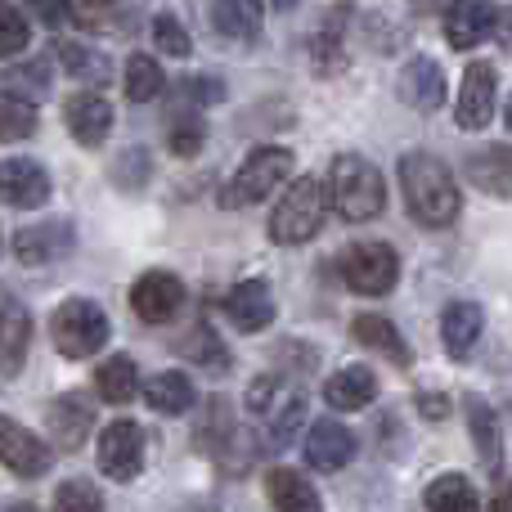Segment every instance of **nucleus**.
I'll list each match as a JSON object with an SVG mask.
<instances>
[{
  "instance_id": "5",
  "label": "nucleus",
  "mask_w": 512,
  "mask_h": 512,
  "mask_svg": "<svg viewBox=\"0 0 512 512\" xmlns=\"http://www.w3.org/2000/svg\"><path fill=\"white\" fill-rule=\"evenodd\" d=\"M288 171H292V153L279 149V144H261V149H252L248 158H243V167L234 171V180L221 189V203L225 207L261 203V198H270L274 189L288 180Z\"/></svg>"
},
{
  "instance_id": "45",
  "label": "nucleus",
  "mask_w": 512,
  "mask_h": 512,
  "mask_svg": "<svg viewBox=\"0 0 512 512\" xmlns=\"http://www.w3.org/2000/svg\"><path fill=\"white\" fill-rule=\"evenodd\" d=\"M423 409H427V414H445V400H432V396H427Z\"/></svg>"
},
{
  "instance_id": "33",
  "label": "nucleus",
  "mask_w": 512,
  "mask_h": 512,
  "mask_svg": "<svg viewBox=\"0 0 512 512\" xmlns=\"http://www.w3.org/2000/svg\"><path fill=\"white\" fill-rule=\"evenodd\" d=\"M203 140H207V126L194 108H185V113H176L167 122V149L176 153V158H194V153L203 149Z\"/></svg>"
},
{
  "instance_id": "8",
  "label": "nucleus",
  "mask_w": 512,
  "mask_h": 512,
  "mask_svg": "<svg viewBox=\"0 0 512 512\" xmlns=\"http://www.w3.org/2000/svg\"><path fill=\"white\" fill-rule=\"evenodd\" d=\"M185 279L171 270H149L135 279L131 288V310L144 319V324H171V319L185 310Z\"/></svg>"
},
{
  "instance_id": "42",
  "label": "nucleus",
  "mask_w": 512,
  "mask_h": 512,
  "mask_svg": "<svg viewBox=\"0 0 512 512\" xmlns=\"http://www.w3.org/2000/svg\"><path fill=\"white\" fill-rule=\"evenodd\" d=\"M180 90H185L189 108H207V104H221L225 99V86L216 77H185L180 81Z\"/></svg>"
},
{
  "instance_id": "2",
  "label": "nucleus",
  "mask_w": 512,
  "mask_h": 512,
  "mask_svg": "<svg viewBox=\"0 0 512 512\" xmlns=\"http://www.w3.org/2000/svg\"><path fill=\"white\" fill-rule=\"evenodd\" d=\"M328 194H333V207L342 221L360 225L382 216L387 207V185H382V171L373 167L360 153H342L333 158V171H328Z\"/></svg>"
},
{
  "instance_id": "3",
  "label": "nucleus",
  "mask_w": 512,
  "mask_h": 512,
  "mask_svg": "<svg viewBox=\"0 0 512 512\" xmlns=\"http://www.w3.org/2000/svg\"><path fill=\"white\" fill-rule=\"evenodd\" d=\"M328 216V194L319 180L301 176L297 185L283 194V203L274 207L270 216V239L279 243V248H297V243H310L319 234V225H324Z\"/></svg>"
},
{
  "instance_id": "29",
  "label": "nucleus",
  "mask_w": 512,
  "mask_h": 512,
  "mask_svg": "<svg viewBox=\"0 0 512 512\" xmlns=\"http://www.w3.org/2000/svg\"><path fill=\"white\" fill-rule=\"evenodd\" d=\"M95 391L108 400V405H131L135 391H140V373H135L131 355H113L95 369Z\"/></svg>"
},
{
  "instance_id": "47",
  "label": "nucleus",
  "mask_w": 512,
  "mask_h": 512,
  "mask_svg": "<svg viewBox=\"0 0 512 512\" xmlns=\"http://www.w3.org/2000/svg\"><path fill=\"white\" fill-rule=\"evenodd\" d=\"M270 5H274V9H279V14H288V9H292V5H297V0H270Z\"/></svg>"
},
{
  "instance_id": "25",
  "label": "nucleus",
  "mask_w": 512,
  "mask_h": 512,
  "mask_svg": "<svg viewBox=\"0 0 512 512\" xmlns=\"http://www.w3.org/2000/svg\"><path fill=\"white\" fill-rule=\"evenodd\" d=\"M54 59L63 63V72H68L77 86H108V77H113V63H108L95 45L63 41L59 50H54Z\"/></svg>"
},
{
  "instance_id": "11",
  "label": "nucleus",
  "mask_w": 512,
  "mask_h": 512,
  "mask_svg": "<svg viewBox=\"0 0 512 512\" xmlns=\"http://www.w3.org/2000/svg\"><path fill=\"white\" fill-rule=\"evenodd\" d=\"M499 23V5L495 0H450L445 9V36L454 50H477Z\"/></svg>"
},
{
  "instance_id": "18",
  "label": "nucleus",
  "mask_w": 512,
  "mask_h": 512,
  "mask_svg": "<svg viewBox=\"0 0 512 512\" xmlns=\"http://www.w3.org/2000/svg\"><path fill=\"white\" fill-rule=\"evenodd\" d=\"M468 427H472V445H477L481 463L490 477H504V418L495 414L490 400H468Z\"/></svg>"
},
{
  "instance_id": "48",
  "label": "nucleus",
  "mask_w": 512,
  "mask_h": 512,
  "mask_svg": "<svg viewBox=\"0 0 512 512\" xmlns=\"http://www.w3.org/2000/svg\"><path fill=\"white\" fill-rule=\"evenodd\" d=\"M495 512H508V495H499V504H495Z\"/></svg>"
},
{
  "instance_id": "27",
  "label": "nucleus",
  "mask_w": 512,
  "mask_h": 512,
  "mask_svg": "<svg viewBox=\"0 0 512 512\" xmlns=\"http://www.w3.org/2000/svg\"><path fill=\"white\" fill-rule=\"evenodd\" d=\"M423 504H427V512H481L477 486H472L463 472H445V477H436L432 486L423 490Z\"/></svg>"
},
{
  "instance_id": "32",
  "label": "nucleus",
  "mask_w": 512,
  "mask_h": 512,
  "mask_svg": "<svg viewBox=\"0 0 512 512\" xmlns=\"http://www.w3.org/2000/svg\"><path fill=\"white\" fill-rule=\"evenodd\" d=\"M0 86L9 90L14 99H41L50 90V59H27V63H14V68L0 72Z\"/></svg>"
},
{
  "instance_id": "17",
  "label": "nucleus",
  "mask_w": 512,
  "mask_h": 512,
  "mask_svg": "<svg viewBox=\"0 0 512 512\" xmlns=\"http://www.w3.org/2000/svg\"><path fill=\"white\" fill-rule=\"evenodd\" d=\"M355 454V436L346 432L337 418H319L310 427V441H306V463L315 472H342Z\"/></svg>"
},
{
  "instance_id": "40",
  "label": "nucleus",
  "mask_w": 512,
  "mask_h": 512,
  "mask_svg": "<svg viewBox=\"0 0 512 512\" xmlns=\"http://www.w3.org/2000/svg\"><path fill=\"white\" fill-rule=\"evenodd\" d=\"M306 423V396H301V391H292L288 400H283L279 409H274V418H270V436L279 445H288L292 441V432H297V427Z\"/></svg>"
},
{
  "instance_id": "24",
  "label": "nucleus",
  "mask_w": 512,
  "mask_h": 512,
  "mask_svg": "<svg viewBox=\"0 0 512 512\" xmlns=\"http://www.w3.org/2000/svg\"><path fill=\"white\" fill-rule=\"evenodd\" d=\"M351 333H355V342L360 346H373L378 355H387L396 369H409L414 364V351L405 346V337L396 333V324L391 319H382V315H360L351 324Z\"/></svg>"
},
{
  "instance_id": "30",
  "label": "nucleus",
  "mask_w": 512,
  "mask_h": 512,
  "mask_svg": "<svg viewBox=\"0 0 512 512\" xmlns=\"http://www.w3.org/2000/svg\"><path fill=\"white\" fill-rule=\"evenodd\" d=\"M144 400H149V409H158V414H185V409L194 405V382H189L185 373L167 369L144 382Z\"/></svg>"
},
{
  "instance_id": "23",
  "label": "nucleus",
  "mask_w": 512,
  "mask_h": 512,
  "mask_svg": "<svg viewBox=\"0 0 512 512\" xmlns=\"http://www.w3.org/2000/svg\"><path fill=\"white\" fill-rule=\"evenodd\" d=\"M481 328H486V315H481L477 301H454V306H445V315H441V337H445V346H450L454 360H463V355L477 346Z\"/></svg>"
},
{
  "instance_id": "37",
  "label": "nucleus",
  "mask_w": 512,
  "mask_h": 512,
  "mask_svg": "<svg viewBox=\"0 0 512 512\" xmlns=\"http://www.w3.org/2000/svg\"><path fill=\"white\" fill-rule=\"evenodd\" d=\"M153 45H158V54H167V59H189V50H194V41H189V32L180 27L176 14L153 18Z\"/></svg>"
},
{
  "instance_id": "15",
  "label": "nucleus",
  "mask_w": 512,
  "mask_h": 512,
  "mask_svg": "<svg viewBox=\"0 0 512 512\" xmlns=\"http://www.w3.org/2000/svg\"><path fill=\"white\" fill-rule=\"evenodd\" d=\"M63 122H68L72 140H77L81 149H99V144L108 140V131H113V104H108L104 95H68Z\"/></svg>"
},
{
  "instance_id": "38",
  "label": "nucleus",
  "mask_w": 512,
  "mask_h": 512,
  "mask_svg": "<svg viewBox=\"0 0 512 512\" xmlns=\"http://www.w3.org/2000/svg\"><path fill=\"white\" fill-rule=\"evenodd\" d=\"M292 391H297V387H288V382H279V378H256L252 387H248V409H252L256 418H265V423H270L274 409H279L283 400L292 396Z\"/></svg>"
},
{
  "instance_id": "26",
  "label": "nucleus",
  "mask_w": 512,
  "mask_h": 512,
  "mask_svg": "<svg viewBox=\"0 0 512 512\" xmlns=\"http://www.w3.org/2000/svg\"><path fill=\"white\" fill-rule=\"evenodd\" d=\"M468 176H472V185L486 189V194L508 198L512 194V153H508V144H490V149H481L477 158L468 162Z\"/></svg>"
},
{
  "instance_id": "34",
  "label": "nucleus",
  "mask_w": 512,
  "mask_h": 512,
  "mask_svg": "<svg viewBox=\"0 0 512 512\" xmlns=\"http://www.w3.org/2000/svg\"><path fill=\"white\" fill-rule=\"evenodd\" d=\"M54 512H104V495H99L95 481L72 477L54 490Z\"/></svg>"
},
{
  "instance_id": "28",
  "label": "nucleus",
  "mask_w": 512,
  "mask_h": 512,
  "mask_svg": "<svg viewBox=\"0 0 512 512\" xmlns=\"http://www.w3.org/2000/svg\"><path fill=\"white\" fill-rule=\"evenodd\" d=\"M212 23L221 36L256 41L261 36V0H212Z\"/></svg>"
},
{
  "instance_id": "13",
  "label": "nucleus",
  "mask_w": 512,
  "mask_h": 512,
  "mask_svg": "<svg viewBox=\"0 0 512 512\" xmlns=\"http://www.w3.org/2000/svg\"><path fill=\"white\" fill-rule=\"evenodd\" d=\"M454 113H459L463 131H486L490 126V117H495V68L490 63H468Z\"/></svg>"
},
{
  "instance_id": "9",
  "label": "nucleus",
  "mask_w": 512,
  "mask_h": 512,
  "mask_svg": "<svg viewBox=\"0 0 512 512\" xmlns=\"http://www.w3.org/2000/svg\"><path fill=\"white\" fill-rule=\"evenodd\" d=\"M0 463H5L14 477L32 481V477H45V472H50L54 454H50V445L36 441L27 427H18L14 418L0 414Z\"/></svg>"
},
{
  "instance_id": "7",
  "label": "nucleus",
  "mask_w": 512,
  "mask_h": 512,
  "mask_svg": "<svg viewBox=\"0 0 512 512\" xmlns=\"http://www.w3.org/2000/svg\"><path fill=\"white\" fill-rule=\"evenodd\" d=\"M144 468V427L131 418H113L99 432V472L108 481H135Z\"/></svg>"
},
{
  "instance_id": "36",
  "label": "nucleus",
  "mask_w": 512,
  "mask_h": 512,
  "mask_svg": "<svg viewBox=\"0 0 512 512\" xmlns=\"http://www.w3.org/2000/svg\"><path fill=\"white\" fill-rule=\"evenodd\" d=\"M180 355H189V360H198V364H207V369H225L230 364V355H225V346L216 342V333L207 324H198L194 333L180 342Z\"/></svg>"
},
{
  "instance_id": "46",
  "label": "nucleus",
  "mask_w": 512,
  "mask_h": 512,
  "mask_svg": "<svg viewBox=\"0 0 512 512\" xmlns=\"http://www.w3.org/2000/svg\"><path fill=\"white\" fill-rule=\"evenodd\" d=\"M86 9H108V5H117V0H81Z\"/></svg>"
},
{
  "instance_id": "6",
  "label": "nucleus",
  "mask_w": 512,
  "mask_h": 512,
  "mask_svg": "<svg viewBox=\"0 0 512 512\" xmlns=\"http://www.w3.org/2000/svg\"><path fill=\"white\" fill-rule=\"evenodd\" d=\"M337 274L360 297H387L400 279V256L387 243H351L337 256Z\"/></svg>"
},
{
  "instance_id": "49",
  "label": "nucleus",
  "mask_w": 512,
  "mask_h": 512,
  "mask_svg": "<svg viewBox=\"0 0 512 512\" xmlns=\"http://www.w3.org/2000/svg\"><path fill=\"white\" fill-rule=\"evenodd\" d=\"M0 248H5V234H0Z\"/></svg>"
},
{
  "instance_id": "19",
  "label": "nucleus",
  "mask_w": 512,
  "mask_h": 512,
  "mask_svg": "<svg viewBox=\"0 0 512 512\" xmlns=\"http://www.w3.org/2000/svg\"><path fill=\"white\" fill-rule=\"evenodd\" d=\"M27 342H32V315H27V306L14 297H0V373L23 369Z\"/></svg>"
},
{
  "instance_id": "21",
  "label": "nucleus",
  "mask_w": 512,
  "mask_h": 512,
  "mask_svg": "<svg viewBox=\"0 0 512 512\" xmlns=\"http://www.w3.org/2000/svg\"><path fill=\"white\" fill-rule=\"evenodd\" d=\"M373 396H378V378H373L364 364H346V369H337L333 378L324 382V400H328V409H337V414L364 409Z\"/></svg>"
},
{
  "instance_id": "4",
  "label": "nucleus",
  "mask_w": 512,
  "mask_h": 512,
  "mask_svg": "<svg viewBox=\"0 0 512 512\" xmlns=\"http://www.w3.org/2000/svg\"><path fill=\"white\" fill-rule=\"evenodd\" d=\"M50 337H54V346H59L68 360H86V355H95L99 346H108L104 306L90 301V297L63 301V306L54 310V319H50Z\"/></svg>"
},
{
  "instance_id": "39",
  "label": "nucleus",
  "mask_w": 512,
  "mask_h": 512,
  "mask_svg": "<svg viewBox=\"0 0 512 512\" xmlns=\"http://www.w3.org/2000/svg\"><path fill=\"white\" fill-rule=\"evenodd\" d=\"M27 41H32V27H27V18L18 14V9L0 5V59H18V54L27 50Z\"/></svg>"
},
{
  "instance_id": "10",
  "label": "nucleus",
  "mask_w": 512,
  "mask_h": 512,
  "mask_svg": "<svg viewBox=\"0 0 512 512\" xmlns=\"http://www.w3.org/2000/svg\"><path fill=\"white\" fill-rule=\"evenodd\" d=\"M0 203L45 207L50 203V171L32 158H5L0 162Z\"/></svg>"
},
{
  "instance_id": "31",
  "label": "nucleus",
  "mask_w": 512,
  "mask_h": 512,
  "mask_svg": "<svg viewBox=\"0 0 512 512\" xmlns=\"http://www.w3.org/2000/svg\"><path fill=\"white\" fill-rule=\"evenodd\" d=\"M167 90V72L153 54H131L126 59V99L131 104H153Z\"/></svg>"
},
{
  "instance_id": "14",
  "label": "nucleus",
  "mask_w": 512,
  "mask_h": 512,
  "mask_svg": "<svg viewBox=\"0 0 512 512\" xmlns=\"http://www.w3.org/2000/svg\"><path fill=\"white\" fill-rule=\"evenodd\" d=\"M72 221H41V225H27V230L14 234V256L23 265H50L59 256L72 252Z\"/></svg>"
},
{
  "instance_id": "22",
  "label": "nucleus",
  "mask_w": 512,
  "mask_h": 512,
  "mask_svg": "<svg viewBox=\"0 0 512 512\" xmlns=\"http://www.w3.org/2000/svg\"><path fill=\"white\" fill-rule=\"evenodd\" d=\"M265 490H270L274 512H319V490L297 468H270L265 472Z\"/></svg>"
},
{
  "instance_id": "16",
  "label": "nucleus",
  "mask_w": 512,
  "mask_h": 512,
  "mask_svg": "<svg viewBox=\"0 0 512 512\" xmlns=\"http://www.w3.org/2000/svg\"><path fill=\"white\" fill-rule=\"evenodd\" d=\"M45 427H50V436H54L59 450H81V441H86L90 427H95V409H90V400H81L77 391H68V396L50 400V409H45Z\"/></svg>"
},
{
  "instance_id": "44",
  "label": "nucleus",
  "mask_w": 512,
  "mask_h": 512,
  "mask_svg": "<svg viewBox=\"0 0 512 512\" xmlns=\"http://www.w3.org/2000/svg\"><path fill=\"white\" fill-rule=\"evenodd\" d=\"M0 512H36L32 504H18V499H14V504H9V499H0Z\"/></svg>"
},
{
  "instance_id": "12",
  "label": "nucleus",
  "mask_w": 512,
  "mask_h": 512,
  "mask_svg": "<svg viewBox=\"0 0 512 512\" xmlns=\"http://www.w3.org/2000/svg\"><path fill=\"white\" fill-rule=\"evenodd\" d=\"M274 292L265 279H243L230 288V297H225V315H230V324L239 328V333H261V328L274 324Z\"/></svg>"
},
{
  "instance_id": "20",
  "label": "nucleus",
  "mask_w": 512,
  "mask_h": 512,
  "mask_svg": "<svg viewBox=\"0 0 512 512\" xmlns=\"http://www.w3.org/2000/svg\"><path fill=\"white\" fill-rule=\"evenodd\" d=\"M400 95L418 108V113H436L445 104V72L436 59H409L400 72Z\"/></svg>"
},
{
  "instance_id": "41",
  "label": "nucleus",
  "mask_w": 512,
  "mask_h": 512,
  "mask_svg": "<svg viewBox=\"0 0 512 512\" xmlns=\"http://www.w3.org/2000/svg\"><path fill=\"white\" fill-rule=\"evenodd\" d=\"M153 176V158L144 149H126L122 158H117V171H113V180L122 189H140L144 180Z\"/></svg>"
},
{
  "instance_id": "35",
  "label": "nucleus",
  "mask_w": 512,
  "mask_h": 512,
  "mask_svg": "<svg viewBox=\"0 0 512 512\" xmlns=\"http://www.w3.org/2000/svg\"><path fill=\"white\" fill-rule=\"evenodd\" d=\"M36 131V104L5 95L0 99V140H27Z\"/></svg>"
},
{
  "instance_id": "1",
  "label": "nucleus",
  "mask_w": 512,
  "mask_h": 512,
  "mask_svg": "<svg viewBox=\"0 0 512 512\" xmlns=\"http://www.w3.org/2000/svg\"><path fill=\"white\" fill-rule=\"evenodd\" d=\"M400 189H405V203H409V212H414V221L427 225V230L450 225L463 207L459 180H454L450 167H445L441 158H432V153L414 149L400 158Z\"/></svg>"
},
{
  "instance_id": "43",
  "label": "nucleus",
  "mask_w": 512,
  "mask_h": 512,
  "mask_svg": "<svg viewBox=\"0 0 512 512\" xmlns=\"http://www.w3.org/2000/svg\"><path fill=\"white\" fill-rule=\"evenodd\" d=\"M27 9H32L45 27H63L72 18V0H27Z\"/></svg>"
}]
</instances>
